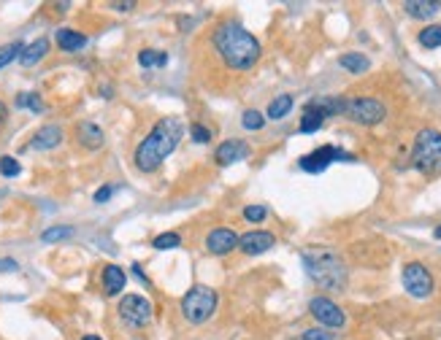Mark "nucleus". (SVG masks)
<instances>
[{"label": "nucleus", "mask_w": 441, "mask_h": 340, "mask_svg": "<svg viewBox=\"0 0 441 340\" xmlns=\"http://www.w3.org/2000/svg\"><path fill=\"white\" fill-rule=\"evenodd\" d=\"M212 43H214V52L220 54V60L230 70H250V68L257 65L260 54H263L260 41L244 25H238L233 19H227V22L214 28Z\"/></svg>", "instance_id": "f257e3e1"}, {"label": "nucleus", "mask_w": 441, "mask_h": 340, "mask_svg": "<svg viewBox=\"0 0 441 340\" xmlns=\"http://www.w3.org/2000/svg\"><path fill=\"white\" fill-rule=\"evenodd\" d=\"M185 122L176 119V117H165L160 119L149 135L135 146V154H133V162L141 173H155L160 165L168 159V157L176 152L179 141L185 138Z\"/></svg>", "instance_id": "f03ea898"}, {"label": "nucleus", "mask_w": 441, "mask_h": 340, "mask_svg": "<svg viewBox=\"0 0 441 340\" xmlns=\"http://www.w3.org/2000/svg\"><path fill=\"white\" fill-rule=\"evenodd\" d=\"M301 262L317 286L330 289V292L347 286V265L336 251L325 246H312L301 254Z\"/></svg>", "instance_id": "7ed1b4c3"}, {"label": "nucleus", "mask_w": 441, "mask_h": 340, "mask_svg": "<svg viewBox=\"0 0 441 340\" xmlns=\"http://www.w3.org/2000/svg\"><path fill=\"white\" fill-rule=\"evenodd\" d=\"M411 165L422 176H439L441 173V132L433 127H425L414 138Z\"/></svg>", "instance_id": "20e7f679"}, {"label": "nucleus", "mask_w": 441, "mask_h": 340, "mask_svg": "<svg viewBox=\"0 0 441 340\" xmlns=\"http://www.w3.org/2000/svg\"><path fill=\"white\" fill-rule=\"evenodd\" d=\"M217 292L212 286H192L187 294L182 297V316L187 319L189 324H203L212 319V313L217 310Z\"/></svg>", "instance_id": "39448f33"}, {"label": "nucleus", "mask_w": 441, "mask_h": 340, "mask_svg": "<svg viewBox=\"0 0 441 340\" xmlns=\"http://www.w3.org/2000/svg\"><path fill=\"white\" fill-rule=\"evenodd\" d=\"M344 117H349L355 124L374 127L387 117V108H384V103H379L377 97H349L344 103Z\"/></svg>", "instance_id": "423d86ee"}, {"label": "nucleus", "mask_w": 441, "mask_h": 340, "mask_svg": "<svg viewBox=\"0 0 441 340\" xmlns=\"http://www.w3.org/2000/svg\"><path fill=\"white\" fill-rule=\"evenodd\" d=\"M401 281H404V289L409 292L411 297H417V300H425V297L433 294V276H431V270L422 262L404 265Z\"/></svg>", "instance_id": "0eeeda50"}, {"label": "nucleus", "mask_w": 441, "mask_h": 340, "mask_svg": "<svg viewBox=\"0 0 441 340\" xmlns=\"http://www.w3.org/2000/svg\"><path fill=\"white\" fill-rule=\"evenodd\" d=\"M352 159H355V157L347 154V152L339 149V146H319L312 154L301 157L298 165H301V170H306V173H322V170H328L333 162H352Z\"/></svg>", "instance_id": "6e6552de"}, {"label": "nucleus", "mask_w": 441, "mask_h": 340, "mask_svg": "<svg viewBox=\"0 0 441 340\" xmlns=\"http://www.w3.org/2000/svg\"><path fill=\"white\" fill-rule=\"evenodd\" d=\"M120 316L130 327H147L152 321V303L141 294H125L120 303Z\"/></svg>", "instance_id": "1a4fd4ad"}, {"label": "nucleus", "mask_w": 441, "mask_h": 340, "mask_svg": "<svg viewBox=\"0 0 441 340\" xmlns=\"http://www.w3.org/2000/svg\"><path fill=\"white\" fill-rule=\"evenodd\" d=\"M309 313L315 316L325 330H339V327H344V324H347L344 310L339 308L333 300H328V297H315V300L309 303Z\"/></svg>", "instance_id": "9d476101"}, {"label": "nucleus", "mask_w": 441, "mask_h": 340, "mask_svg": "<svg viewBox=\"0 0 441 340\" xmlns=\"http://www.w3.org/2000/svg\"><path fill=\"white\" fill-rule=\"evenodd\" d=\"M250 154H252V149H250V143H247V141H241V138H230V141H222L220 146H217V152H214V162H217V165H233V162L247 159Z\"/></svg>", "instance_id": "9b49d317"}, {"label": "nucleus", "mask_w": 441, "mask_h": 340, "mask_svg": "<svg viewBox=\"0 0 441 340\" xmlns=\"http://www.w3.org/2000/svg\"><path fill=\"white\" fill-rule=\"evenodd\" d=\"M206 248H209V254H214V257H225V254H230L233 248H238V235H236L230 227H217V230H212V232L206 235Z\"/></svg>", "instance_id": "f8f14e48"}, {"label": "nucleus", "mask_w": 441, "mask_h": 340, "mask_svg": "<svg viewBox=\"0 0 441 340\" xmlns=\"http://www.w3.org/2000/svg\"><path fill=\"white\" fill-rule=\"evenodd\" d=\"M274 243H276V238L271 232H265V230H252V232H247V235L238 238V248L244 254H250V257L265 254L268 248H274Z\"/></svg>", "instance_id": "ddd939ff"}, {"label": "nucleus", "mask_w": 441, "mask_h": 340, "mask_svg": "<svg viewBox=\"0 0 441 340\" xmlns=\"http://www.w3.org/2000/svg\"><path fill=\"white\" fill-rule=\"evenodd\" d=\"M60 143H63V130L57 124H44L30 138V149L35 152H49V149H57Z\"/></svg>", "instance_id": "4468645a"}, {"label": "nucleus", "mask_w": 441, "mask_h": 340, "mask_svg": "<svg viewBox=\"0 0 441 340\" xmlns=\"http://www.w3.org/2000/svg\"><path fill=\"white\" fill-rule=\"evenodd\" d=\"M76 141H79V143H82L84 149L95 152V149H100V146H103L106 135H103V130H100V127H97L95 122L84 119V122L76 124Z\"/></svg>", "instance_id": "2eb2a0df"}, {"label": "nucleus", "mask_w": 441, "mask_h": 340, "mask_svg": "<svg viewBox=\"0 0 441 340\" xmlns=\"http://www.w3.org/2000/svg\"><path fill=\"white\" fill-rule=\"evenodd\" d=\"M125 283H127V276L120 265H106V268H103V289H106L109 297L122 294Z\"/></svg>", "instance_id": "dca6fc26"}, {"label": "nucleus", "mask_w": 441, "mask_h": 340, "mask_svg": "<svg viewBox=\"0 0 441 340\" xmlns=\"http://www.w3.org/2000/svg\"><path fill=\"white\" fill-rule=\"evenodd\" d=\"M46 54H49V41H46V38H38V41H32L30 46L22 49L19 62H22L25 68H32V65H38V62L44 60Z\"/></svg>", "instance_id": "f3484780"}, {"label": "nucleus", "mask_w": 441, "mask_h": 340, "mask_svg": "<svg viewBox=\"0 0 441 340\" xmlns=\"http://www.w3.org/2000/svg\"><path fill=\"white\" fill-rule=\"evenodd\" d=\"M441 8L439 0H406L404 3V11L414 17V19H428V17H433L436 11Z\"/></svg>", "instance_id": "a211bd4d"}, {"label": "nucleus", "mask_w": 441, "mask_h": 340, "mask_svg": "<svg viewBox=\"0 0 441 340\" xmlns=\"http://www.w3.org/2000/svg\"><path fill=\"white\" fill-rule=\"evenodd\" d=\"M344 103H347V97H317V100H312L309 106H312L315 111H319V114L328 119V117L344 114Z\"/></svg>", "instance_id": "6ab92c4d"}, {"label": "nucleus", "mask_w": 441, "mask_h": 340, "mask_svg": "<svg viewBox=\"0 0 441 340\" xmlns=\"http://www.w3.org/2000/svg\"><path fill=\"white\" fill-rule=\"evenodd\" d=\"M84 43H87V38L79 30H71V28L57 30V46H60L63 52H79Z\"/></svg>", "instance_id": "aec40b11"}, {"label": "nucleus", "mask_w": 441, "mask_h": 340, "mask_svg": "<svg viewBox=\"0 0 441 340\" xmlns=\"http://www.w3.org/2000/svg\"><path fill=\"white\" fill-rule=\"evenodd\" d=\"M339 65H341V68H347L349 73H366V70L371 68V60H368L366 54L347 52V54H341V57H339Z\"/></svg>", "instance_id": "412c9836"}, {"label": "nucleus", "mask_w": 441, "mask_h": 340, "mask_svg": "<svg viewBox=\"0 0 441 340\" xmlns=\"http://www.w3.org/2000/svg\"><path fill=\"white\" fill-rule=\"evenodd\" d=\"M290 111H292V97L290 94H279L268 106V119H284Z\"/></svg>", "instance_id": "4be33fe9"}, {"label": "nucleus", "mask_w": 441, "mask_h": 340, "mask_svg": "<svg viewBox=\"0 0 441 340\" xmlns=\"http://www.w3.org/2000/svg\"><path fill=\"white\" fill-rule=\"evenodd\" d=\"M138 62H141V68H162V65H168V54L158 52V49H141Z\"/></svg>", "instance_id": "5701e85b"}, {"label": "nucleus", "mask_w": 441, "mask_h": 340, "mask_svg": "<svg viewBox=\"0 0 441 340\" xmlns=\"http://www.w3.org/2000/svg\"><path fill=\"white\" fill-rule=\"evenodd\" d=\"M322 122H325V117L319 114V111H315L312 106H306L303 108V119H301V132H317L319 127H322Z\"/></svg>", "instance_id": "b1692460"}, {"label": "nucleus", "mask_w": 441, "mask_h": 340, "mask_svg": "<svg viewBox=\"0 0 441 340\" xmlns=\"http://www.w3.org/2000/svg\"><path fill=\"white\" fill-rule=\"evenodd\" d=\"M417 41H420V46H425V49H439L441 46V25H431V28L420 30Z\"/></svg>", "instance_id": "393cba45"}, {"label": "nucleus", "mask_w": 441, "mask_h": 340, "mask_svg": "<svg viewBox=\"0 0 441 340\" xmlns=\"http://www.w3.org/2000/svg\"><path fill=\"white\" fill-rule=\"evenodd\" d=\"M71 235H73V227L60 224V227H49V230H44L41 241H44V243H57V241H65V238H71Z\"/></svg>", "instance_id": "a878e982"}, {"label": "nucleus", "mask_w": 441, "mask_h": 340, "mask_svg": "<svg viewBox=\"0 0 441 340\" xmlns=\"http://www.w3.org/2000/svg\"><path fill=\"white\" fill-rule=\"evenodd\" d=\"M182 246V235L179 232H162L152 241V248L158 251H168V248H179Z\"/></svg>", "instance_id": "bb28decb"}, {"label": "nucleus", "mask_w": 441, "mask_h": 340, "mask_svg": "<svg viewBox=\"0 0 441 340\" xmlns=\"http://www.w3.org/2000/svg\"><path fill=\"white\" fill-rule=\"evenodd\" d=\"M17 106H19V108H30L32 114H41V111H44V100H41V94H35V92H22L17 97Z\"/></svg>", "instance_id": "cd10ccee"}, {"label": "nucleus", "mask_w": 441, "mask_h": 340, "mask_svg": "<svg viewBox=\"0 0 441 340\" xmlns=\"http://www.w3.org/2000/svg\"><path fill=\"white\" fill-rule=\"evenodd\" d=\"M241 124H244L247 130L257 132V130H263V127H265V117H263L260 111H254V108H247V111L241 114Z\"/></svg>", "instance_id": "c85d7f7f"}, {"label": "nucleus", "mask_w": 441, "mask_h": 340, "mask_svg": "<svg viewBox=\"0 0 441 340\" xmlns=\"http://www.w3.org/2000/svg\"><path fill=\"white\" fill-rule=\"evenodd\" d=\"M22 49H25V46H22L19 41H14V43H8V46H3V49H0V68H6L8 62L19 60Z\"/></svg>", "instance_id": "c756f323"}, {"label": "nucleus", "mask_w": 441, "mask_h": 340, "mask_svg": "<svg viewBox=\"0 0 441 340\" xmlns=\"http://www.w3.org/2000/svg\"><path fill=\"white\" fill-rule=\"evenodd\" d=\"M22 173V165L14 159V157H0V176L6 179H17Z\"/></svg>", "instance_id": "7c9ffc66"}, {"label": "nucleus", "mask_w": 441, "mask_h": 340, "mask_svg": "<svg viewBox=\"0 0 441 340\" xmlns=\"http://www.w3.org/2000/svg\"><path fill=\"white\" fill-rule=\"evenodd\" d=\"M189 135L195 143H209L212 141V130L203 127V124H189Z\"/></svg>", "instance_id": "2f4dec72"}, {"label": "nucleus", "mask_w": 441, "mask_h": 340, "mask_svg": "<svg viewBox=\"0 0 441 340\" xmlns=\"http://www.w3.org/2000/svg\"><path fill=\"white\" fill-rule=\"evenodd\" d=\"M265 217H268V208H265V206H247V208H244V219H247V221L260 224Z\"/></svg>", "instance_id": "473e14b6"}, {"label": "nucleus", "mask_w": 441, "mask_h": 340, "mask_svg": "<svg viewBox=\"0 0 441 340\" xmlns=\"http://www.w3.org/2000/svg\"><path fill=\"white\" fill-rule=\"evenodd\" d=\"M301 340H333V335L328 332V330H306Z\"/></svg>", "instance_id": "72a5a7b5"}, {"label": "nucleus", "mask_w": 441, "mask_h": 340, "mask_svg": "<svg viewBox=\"0 0 441 340\" xmlns=\"http://www.w3.org/2000/svg\"><path fill=\"white\" fill-rule=\"evenodd\" d=\"M17 270H19L17 259H11V257H0V273H17Z\"/></svg>", "instance_id": "f704fd0d"}, {"label": "nucleus", "mask_w": 441, "mask_h": 340, "mask_svg": "<svg viewBox=\"0 0 441 340\" xmlns=\"http://www.w3.org/2000/svg\"><path fill=\"white\" fill-rule=\"evenodd\" d=\"M111 194H114V186H111V184H109V186H100V189L95 192V203H106V200H109Z\"/></svg>", "instance_id": "c9c22d12"}, {"label": "nucleus", "mask_w": 441, "mask_h": 340, "mask_svg": "<svg viewBox=\"0 0 441 340\" xmlns=\"http://www.w3.org/2000/svg\"><path fill=\"white\" fill-rule=\"evenodd\" d=\"M6 119H8V108H6V103L0 100V127L6 124Z\"/></svg>", "instance_id": "e433bc0d"}, {"label": "nucleus", "mask_w": 441, "mask_h": 340, "mask_svg": "<svg viewBox=\"0 0 441 340\" xmlns=\"http://www.w3.org/2000/svg\"><path fill=\"white\" fill-rule=\"evenodd\" d=\"M135 3H114V8H120V11H127V8H133Z\"/></svg>", "instance_id": "4c0bfd02"}, {"label": "nucleus", "mask_w": 441, "mask_h": 340, "mask_svg": "<svg viewBox=\"0 0 441 340\" xmlns=\"http://www.w3.org/2000/svg\"><path fill=\"white\" fill-rule=\"evenodd\" d=\"M82 340H100V338H97V335H84Z\"/></svg>", "instance_id": "58836bf2"}, {"label": "nucleus", "mask_w": 441, "mask_h": 340, "mask_svg": "<svg viewBox=\"0 0 441 340\" xmlns=\"http://www.w3.org/2000/svg\"><path fill=\"white\" fill-rule=\"evenodd\" d=\"M433 235H436V238H441V227H436V230H433Z\"/></svg>", "instance_id": "ea45409f"}]
</instances>
